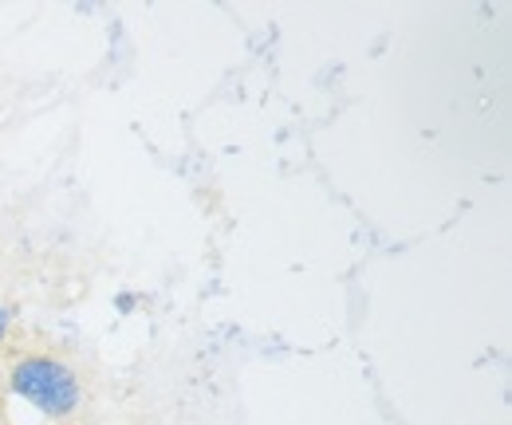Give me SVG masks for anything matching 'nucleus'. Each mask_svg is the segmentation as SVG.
<instances>
[{
    "instance_id": "f257e3e1",
    "label": "nucleus",
    "mask_w": 512,
    "mask_h": 425,
    "mask_svg": "<svg viewBox=\"0 0 512 425\" xmlns=\"http://www.w3.org/2000/svg\"><path fill=\"white\" fill-rule=\"evenodd\" d=\"M8 386L20 402H28L32 410H40L44 418H67L79 410V378L75 370L60 359H48V355H28L20 363H12L8 370Z\"/></svg>"
},
{
    "instance_id": "f03ea898",
    "label": "nucleus",
    "mask_w": 512,
    "mask_h": 425,
    "mask_svg": "<svg viewBox=\"0 0 512 425\" xmlns=\"http://www.w3.org/2000/svg\"><path fill=\"white\" fill-rule=\"evenodd\" d=\"M115 307H119L123 315H130V311L138 307V296H134V292H119V296H115Z\"/></svg>"
},
{
    "instance_id": "7ed1b4c3",
    "label": "nucleus",
    "mask_w": 512,
    "mask_h": 425,
    "mask_svg": "<svg viewBox=\"0 0 512 425\" xmlns=\"http://www.w3.org/2000/svg\"><path fill=\"white\" fill-rule=\"evenodd\" d=\"M8 327H12V311L0 304V343H4V335H8Z\"/></svg>"
}]
</instances>
